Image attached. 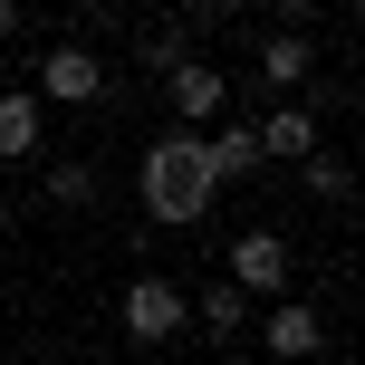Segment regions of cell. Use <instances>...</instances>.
<instances>
[{"mask_svg": "<svg viewBox=\"0 0 365 365\" xmlns=\"http://www.w3.org/2000/svg\"><path fill=\"white\" fill-rule=\"evenodd\" d=\"M192 327H202V336H221V346H231V336L250 327V298H240L231 279H221V289H202V298H192Z\"/></svg>", "mask_w": 365, "mask_h": 365, "instance_id": "obj_11", "label": "cell"}, {"mask_svg": "<svg viewBox=\"0 0 365 365\" xmlns=\"http://www.w3.org/2000/svg\"><path fill=\"white\" fill-rule=\"evenodd\" d=\"M250 135H259V164H298V154L327 145V135H317V115L298 106V96H289V106H269V125H250Z\"/></svg>", "mask_w": 365, "mask_h": 365, "instance_id": "obj_9", "label": "cell"}, {"mask_svg": "<svg viewBox=\"0 0 365 365\" xmlns=\"http://www.w3.org/2000/svg\"><path fill=\"white\" fill-rule=\"evenodd\" d=\"M29 96H38V106H96V96H106V58L68 38V48L38 58V87H29Z\"/></svg>", "mask_w": 365, "mask_h": 365, "instance_id": "obj_5", "label": "cell"}, {"mask_svg": "<svg viewBox=\"0 0 365 365\" xmlns=\"http://www.w3.org/2000/svg\"><path fill=\"white\" fill-rule=\"evenodd\" d=\"M38 145H48V106L29 87H0V164H29Z\"/></svg>", "mask_w": 365, "mask_h": 365, "instance_id": "obj_7", "label": "cell"}, {"mask_svg": "<svg viewBox=\"0 0 365 365\" xmlns=\"http://www.w3.org/2000/svg\"><path fill=\"white\" fill-rule=\"evenodd\" d=\"M115 317H125L135 346H173V336L192 327V289H182V279H164V269H145V279H125Z\"/></svg>", "mask_w": 365, "mask_h": 365, "instance_id": "obj_2", "label": "cell"}, {"mask_svg": "<svg viewBox=\"0 0 365 365\" xmlns=\"http://www.w3.org/2000/svg\"><path fill=\"white\" fill-rule=\"evenodd\" d=\"M289 269H298V250H289L279 231H240V240H231V269H221V279H231L240 298H289Z\"/></svg>", "mask_w": 365, "mask_h": 365, "instance_id": "obj_3", "label": "cell"}, {"mask_svg": "<svg viewBox=\"0 0 365 365\" xmlns=\"http://www.w3.org/2000/svg\"><path fill=\"white\" fill-rule=\"evenodd\" d=\"M308 77H317V48H308V29H269V38H259V87L298 96Z\"/></svg>", "mask_w": 365, "mask_h": 365, "instance_id": "obj_8", "label": "cell"}, {"mask_svg": "<svg viewBox=\"0 0 365 365\" xmlns=\"http://www.w3.org/2000/svg\"><path fill=\"white\" fill-rule=\"evenodd\" d=\"M10 29H19V0H0V38H10Z\"/></svg>", "mask_w": 365, "mask_h": 365, "instance_id": "obj_15", "label": "cell"}, {"mask_svg": "<svg viewBox=\"0 0 365 365\" xmlns=\"http://www.w3.org/2000/svg\"><path fill=\"white\" fill-rule=\"evenodd\" d=\"M202 164H212V182H250V173H259V135H250V125L202 135Z\"/></svg>", "mask_w": 365, "mask_h": 365, "instance_id": "obj_10", "label": "cell"}, {"mask_svg": "<svg viewBox=\"0 0 365 365\" xmlns=\"http://www.w3.org/2000/svg\"><path fill=\"white\" fill-rule=\"evenodd\" d=\"M48 202L87 212V202H96V164H48Z\"/></svg>", "mask_w": 365, "mask_h": 365, "instance_id": "obj_13", "label": "cell"}, {"mask_svg": "<svg viewBox=\"0 0 365 365\" xmlns=\"http://www.w3.org/2000/svg\"><path fill=\"white\" fill-rule=\"evenodd\" d=\"M164 96H173V125L202 135L221 106H231V77H221L212 58H182V48H173V58H164Z\"/></svg>", "mask_w": 365, "mask_h": 365, "instance_id": "obj_4", "label": "cell"}, {"mask_svg": "<svg viewBox=\"0 0 365 365\" xmlns=\"http://www.w3.org/2000/svg\"><path fill=\"white\" fill-rule=\"evenodd\" d=\"M317 19V0H279V29H308Z\"/></svg>", "mask_w": 365, "mask_h": 365, "instance_id": "obj_14", "label": "cell"}, {"mask_svg": "<svg viewBox=\"0 0 365 365\" xmlns=\"http://www.w3.org/2000/svg\"><path fill=\"white\" fill-rule=\"evenodd\" d=\"M135 192H145V212L164 221V231H192V221L221 202L212 164H202V135H192V125L154 135V145H145V164H135Z\"/></svg>", "mask_w": 365, "mask_h": 365, "instance_id": "obj_1", "label": "cell"}, {"mask_svg": "<svg viewBox=\"0 0 365 365\" xmlns=\"http://www.w3.org/2000/svg\"><path fill=\"white\" fill-rule=\"evenodd\" d=\"M298 164H308V192H317V202H346V192H356L346 154H327V145H317V154H298Z\"/></svg>", "mask_w": 365, "mask_h": 365, "instance_id": "obj_12", "label": "cell"}, {"mask_svg": "<svg viewBox=\"0 0 365 365\" xmlns=\"http://www.w3.org/2000/svg\"><path fill=\"white\" fill-rule=\"evenodd\" d=\"M259 336H269V356H279V365H298V356L327 346V317H317L308 298H269V327H259Z\"/></svg>", "mask_w": 365, "mask_h": 365, "instance_id": "obj_6", "label": "cell"}]
</instances>
